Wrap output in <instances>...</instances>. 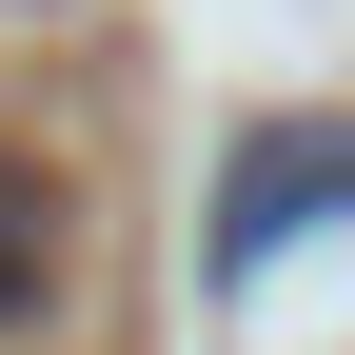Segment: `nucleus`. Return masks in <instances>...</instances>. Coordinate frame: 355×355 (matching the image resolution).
Returning <instances> with one entry per match:
<instances>
[{"label": "nucleus", "mask_w": 355, "mask_h": 355, "mask_svg": "<svg viewBox=\"0 0 355 355\" xmlns=\"http://www.w3.org/2000/svg\"><path fill=\"white\" fill-rule=\"evenodd\" d=\"M0 316H40V178L0 158Z\"/></svg>", "instance_id": "f257e3e1"}]
</instances>
